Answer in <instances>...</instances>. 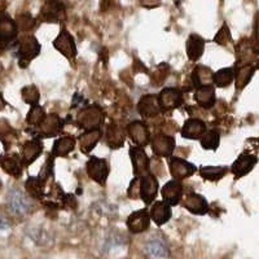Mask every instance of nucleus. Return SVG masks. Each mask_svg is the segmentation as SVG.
Here are the masks:
<instances>
[{
  "mask_svg": "<svg viewBox=\"0 0 259 259\" xmlns=\"http://www.w3.org/2000/svg\"><path fill=\"white\" fill-rule=\"evenodd\" d=\"M15 46L17 48L16 57L18 59V65L21 68H26L40 53V45L34 35H24L17 38Z\"/></svg>",
  "mask_w": 259,
  "mask_h": 259,
  "instance_id": "obj_1",
  "label": "nucleus"
},
{
  "mask_svg": "<svg viewBox=\"0 0 259 259\" xmlns=\"http://www.w3.org/2000/svg\"><path fill=\"white\" fill-rule=\"evenodd\" d=\"M39 22L47 24H62L66 21V7L62 0H45V4L40 8Z\"/></svg>",
  "mask_w": 259,
  "mask_h": 259,
  "instance_id": "obj_2",
  "label": "nucleus"
},
{
  "mask_svg": "<svg viewBox=\"0 0 259 259\" xmlns=\"http://www.w3.org/2000/svg\"><path fill=\"white\" fill-rule=\"evenodd\" d=\"M236 57L237 60H236L235 66L255 65V62L259 61V45L255 39H241L236 47Z\"/></svg>",
  "mask_w": 259,
  "mask_h": 259,
  "instance_id": "obj_3",
  "label": "nucleus"
},
{
  "mask_svg": "<svg viewBox=\"0 0 259 259\" xmlns=\"http://www.w3.org/2000/svg\"><path fill=\"white\" fill-rule=\"evenodd\" d=\"M29 197V194L26 196L17 187L9 189L8 194H7V206H8L9 211L17 217H24V215L29 214L32 209Z\"/></svg>",
  "mask_w": 259,
  "mask_h": 259,
  "instance_id": "obj_4",
  "label": "nucleus"
},
{
  "mask_svg": "<svg viewBox=\"0 0 259 259\" xmlns=\"http://www.w3.org/2000/svg\"><path fill=\"white\" fill-rule=\"evenodd\" d=\"M18 36V27L16 20L8 13H0V51L15 46Z\"/></svg>",
  "mask_w": 259,
  "mask_h": 259,
  "instance_id": "obj_5",
  "label": "nucleus"
},
{
  "mask_svg": "<svg viewBox=\"0 0 259 259\" xmlns=\"http://www.w3.org/2000/svg\"><path fill=\"white\" fill-rule=\"evenodd\" d=\"M65 126V121H62L61 118L57 114H47L45 118V121L41 122L38 127L34 128L32 135L35 136V139H43V138H53V136L59 135L62 133Z\"/></svg>",
  "mask_w": 259,
  "mask_h": 259,
  "instance_id": "obj_6",
  "label": "nucleus"
},
{
  "mask_svg": "<svg viewBox=\"0 0 259 259\" xmlns=\"http://www.w3.org/2000/svg\"><path fill=\"white\" fill-rule=\"evenodd\" d=\"M104 121L103 110L97 105L87 106L83 108L78 114V126L83 130H95L100 128Z\"/></svg>",
  "mask_w": 259,
  "mask_h": 259,
  "instance_id": "obj_7",
  "label": "nucleus"
},
{
  "mask_svg": "<svg viewBox=\"0 0 259 259\" xmlns=\"http://www.w3.org/2000/svg\"><path fill=\"white\" fill-rule=\"evenodd\" d=\"M87 174L97 184L105 186L106 179L109 177V166H108V162L103 158L90 157L89 162H87Z\"/></svg>",
  "mask_w": 259,
  "mask_h": 259,
  "instance_id": "obj_8",
  "label": "nucleus"
},
{
  "mask_svg": "<svg viewBox=\"0 0 259 259\" xmlns=\"http://www.w3.org/2000/svg\"><path fill=\"white\" fill-rule=\"evenodd\" d=\"M130 157L133 161L134 175L136 178H140L143 175H147L150 172V159L144 152L143 147H131L130 148Z\"/></svg>",
  "mask_w": 259,
  "mask_h": 259,
  "instance_id": "obj_9",
  "label": "nucleus"
},
{
  "mask_svg": "<svg viewBox=\"0 0 259 259\" xmlns=\"http://www.w3.org/2000/svg\"><path fill=\"white\" fill-rule=\"evenodd\" d=\"M168 167L172 179L177 180L187 179L197 171V167L193 163L179 157H168Z\"/></svg>",
  "mask_w": 259,
  "mask_h": 259,
  "instance_id": "obj_10",
  "label": "nucleus"
},
{
  "mask_svg": "<svg viewBox=\"0 0 259 259\" xmlns=\"http://www.w3.org/2000/svg\"><path fill=\"white\" fill-rule=\"evenodd\" d=\"M175 139L165 134H157L150 139V147L157 157H170L175 149Z\"/></svg>",
  "mask_w": 259,
  "mask_h": 259,
  "instance_id": "obj_11",
  "label": "nucleus"
},
{
  "mask_svg": "<svg viewBox=\"0 0 259 259\" xmlns=\"http://www.w3.org/2000/svg\"><path fill=\"white\" fill-rule=\"evenodd\" d=\"M140 182V198L145 205H152L158 194V182L153 174H147L139 178Z\"/></svg>",
  "mask_w": 259,
  "mask_h": 259,
  "instance_id": "obj_12",
  "label": "nucleus"
},
{
  "mask_svg": "<svg viewBox=\"0 0 259 259\" xmlns=\"http://www.w3.org/2000/svg\"><path fill=\"white\" fill-rule=\"evenodd\" d=\"M53 46L66 59H74V57L77 56V46H75V41H74V38L66 29H61L57 38L53 40Z\"/></svg>",
  "mask_w": 259,
  "mask_h": 259,
  "instance_id": "obj_13",
  "label": "nucleus"
},
{
  "mask_svg": "<svg viewBox=\"0 0 259 259\" xmlns=\"http://www.w3.org/2000/svg\"><path fill=\"white\" fill-rule=\"evenodd\" d=\"M258 163V157L255 154L251 153H242L240 154L236 161L233 162L232 167H231V171H232L233 177L236 179H240V178L245 177L249 172H251L255 165Z\"/></svg>",
  "mask_w": 259,
  "mask_h": 259,
  "instance_id": "obj_14",
  "label": "nucleus"
},
{
  "mask_svg": "<svg viewBox=\"0 0 259 259\" xmlns=\"http://www.w3.org/2000/svg\"><path fill=\"white\" fill-rule=\"evenodd\" d=\"M158 104L161 110H172L183 104V94L177 89L162 90L158 95Z\"/></svg>",
  "mask_w": 259,
  "mask_h": 259,
  "instance_id": "obj_15",
  "label": "nucleus"
},
{
  "mask_svg": "<svg viewBox=\"0 0 259 259\" xmlns=\"http://www.w3.org/2000/svg\"><path fill=\"white\" fill-rule=\"evenodd\" d=\"M183 206L194 215H205L209 211V202L203 196L198 193H187L183 198Z\"/></svg>",
  "mask_w": 259,
  "mask_h": 259,
  "instance_id": "obj_16",
  "label": "nucleus"
},
{
  "mask_svg": "<svg viewBox=\"0 0 259 259\" xmlns=\"http://www.w3.org/2000/svg\"><path fill=\"white\" fill-rule=\"evenodd\" d=\"M127 133H128L130 139L133 143L138 147L148 145L150 143V133L148 127L145 126L144 122L142 121H134L127 126Z\"/></svg>",
  "mask_w": 259,
  "mask_h": 259,
  "instance_id": "obj_17",
  "label": "nucleus"
},
{
  "mask_svg": "<svg viewBox=\"0 0 259 259\" xmlns=\"http://www.w3.org/2000/svg\"><path fill=\"white\" fill-rule=\"evenodd\" d=\"M127 228L131 233H142L149 228L150 215L147 209L138 210L130 215L126 222Z\"/></svg>",
  "mask_w": 259,
  "mask_h": 259,
  "instance_id": "obj_18",
  "label": "nucleus"
},
{
  "mask_svg": "<svg viewBox=\"0 0 259 259\" xmlns=\"http://www.w3.org/2000/svg\"><path fill=\"white\" fill-rule=\"evenodd\" d=\"M162 197L170 206H177L183 198V184L180 180L172 179L166 183L162 188Z\"/></svg>",
  "mask_w": 259,
  "mask_h": 259,
  "instance_id": "obj_19",
  "label": "nucleus"
},
{
  "mask_svg": "<svg viewBox=\"0 0 259 259\" xmlns=\"http://www.w3.org/2000/svg\"><path fill=\"white\" fill-rule=\"evenodd\" d=\"M41 152H43V143L40 142V139H34L25 143L21 153L24 166H30L32 162H35L41 156Z\"/></svg>",
  "mask_w": 259,
  "mask_h": 259,
  "instance_id": "obj_20",
  "label": "nucleus"
},
{
  "mask_svg": "<svg viewBox=\"0 0 259 259\" xmlns=\"http://www.w3.org/2000/svg\"><path fill=\"white\" fill-rule=\"evenodd\" d=\"M138 110L140 115L145 118L156 117L161 112L158 104V96L157 95H145V96H143L138 104Z\"/></svg>",
  "mask_w": 259,
  "mask_h": 259,
  "instance_id": "obj_21",
  "label": "nucleus"
},
{
  "mask_svg": "<svg viewBox=\"0 0 259 259\" xmlns=\"http://www.w3.org/2000/svg\"><path fill=\"white\" fill-rule=\"evenodd\" d=\"M0 166L6 171L7 174H9L13 178H21L22 175V168H24V163H22V159L21 156L13 153V154H7L2 158L0 161Z\"/></svg>",
  "mask_w": 259,
  "mask_h": 259,
  "instance_id": "obj_22",
  "label": "nucleus"
},
{
  "mask_svg": "<svg viewBox=\"0 0 259 259\" xmlns=\"http://www.w3.org/2000/svg\"><path fill=\"white\" fill-rule=\"evenodd\" d=\"M205 133H206V124L198 118H191V119L186 121L182 128L183 138L192 139V140L201 139V136Z\"/></svg>",
  "mask_w": 259,
  "mask_h": 259,
  "instance_id": "obj_23",
  "label": "nucleus"
},
{
  "mask_svg": "<svg viewBox=\"0 0 259 259\" xmlns=\"http://www.w3.org/2000/svg\"><path fill=\"white\" fill-rule=\"evenodd\" d=\"M150 219L157 224V226H162V224L167 223L171 218V206L165 201H158L154 202L150 207Z\"/></svg>",
  "mask_w": 259,
  "mask_h": 259,
  "instance_id": "obj_24",
  "label": "nucleus"
},
{
  "mask_svg": "<svg viewBox=\"0 0 259 259\" xmlns=\"http://www.w3.org/2000/svg\"><path fill=\"white\" fill-rule=\"evenodd\" d=\"M194 99H196V101H197V104L201 108L210 109V108L214 106L215 100H217V97H215V87L212 84L202 85V87L196 90Z\"/></svg>",
  "mask_w": 259,
  "mask_h": 259,
  "instance_id": "obj_25",
  "label": "nucleus"
},
{
  "mask_svg": "<svg viewBox=\"0 0 259 259\" xmlns=\"http://www.w3.org/2000/svg\"><path fill=\"white\" fill-rule=\"evenodd\" d=\"M103 131L101 128L87 130L79 136V147L83 153H90L92 149L100 142Z\"/></svg>",
  "mask_w": 259,
  "mask_h": 259,
  "instance_id": "obj_26",
  "label": "nucleus"
},
{
  "mask_svg": "<svg viewBox=\"0 0 259 259\" xmlns=\"http://www.w3.org/2000/svg\"><path fill=\"white\" fill-rule=\"evenodd\" d=\"M256 71L255 65H245V66H235V82L236 89L241 91L245 89L253 78Z\"/></svg>",
  "mask_w": 259,
  "mask_h": 259,
  "instance_id": "obj_27",
  "label": "nucleus"
},
{
  "mask_svg": "<svg viewBox=\"0 0 259 259\" xmlns=\"http://www.w3.org/2000/svg\"><path fill=\"white\" fill-rule=\"evenodd\" d=\"M205 51V40L197 34H191L187 40V55L191 61H197L201 59Z\"/></svg>",
  "mask_w": 259,
  "mask_h": 259,
  "instance_id": "obj_28",
  "label": "nucleus"
},
{
  "mask_svg": "<svg viewBox=\"0 0 259 259\" xmlns=\"http://www.w3.org/2000/svg\"><path fill=\"white\" fill-rule=\"evenodd\" d=\"M46 183L47 182L39 175L38 177H30L25 183L26 193L35 200H41L46 194Z\"/></svg>",
  "mask_w": 259,
  "mask_h": 259,
  "instance_id": "obj_29",
  "label": "nucleus"
},
{
  "mask_svg": "<svg viewBox=\"0 0 259 259\" xmlns=\"http://www.w3.org/2000/svg\"><path fill=\"white\" fill-rule=\"evenodd\" d=\"M212 75H214V71L211 69L200 65L192 73V84L196 90L202 87V85L212 84Z\"/></svg>",
  "mask_w": 259,
  "mask_h": 259,
  "instance_id": "obj_30",
  "label": "nucleus"
},
{
  "mask_svg": "<svg viewBox=\"0 0 259 259\" xmlns=\"http://www.w3.org/2000/svg\"><path fill=\"white\" fill-rule=\"evenodd\" d=\"M77 144V140L73 136H64V138L57 139L56 142L53 143L52 147V156L53 157H65L70 152H73L74 148Z\"/></svg>",
  "mask_w": 259,
  "mask_h": 259,
  "instance_id": "obj_31",
  "label": "nucleus"
},
{
  "mask_svg": "<svg viewBox=\"0 0 259 259\" xmlns=\"http://www.w3.org/2000/svg\"><path fill=\"white\" fill-rule=\"evenodd\" d=\"M233 80H235V68H223L215 71L212 75V83L218 89H226L232 84Z\"/></svg>",
  "mask_w": 259,
  "mask_h": 259,
  "instance_id": "obj_32",
  "label": "nucleus"
},
{
  "mask_svg": "<svg viewBox=\"0 0 259 259\" xmlns=\"http://www.w3.org/2000/svg\"><path fill=\"white\" fill-rule=\"evenodd\" d=\"M228 172L227 166H202L200 168V175L202 179L209 182H219Z\"/></svg>",
  "mask_w": 259,
  "mask_h": 259,
  "instance_id": "obj_33",
  "label": "nucleus"
},
{
  "mask_svg": "<svg viewBox=\"0 0 259 259\" xmlns=\"http://www.w3.org/2000/svg\"><path fill=\"white\" fill-rule=\"evenodd\" d=\"M124 135L122 128L117 124H109L106 128V144L112 149H118L123 145Z\"/></svg>",
  "mask_w": 259,
  "mask_h": 259,
  "instance_id": "obj_34",
  "label": "nucleus"
},
{
  "mask_svg": "<svg viewBox=\"0 0 259 259\" xmlns=\"http://www.w3.org/2000/svg\"><path fill=\"white\" fill-rule=\"evenodd\" d=\"M201 147L205 150H217L221 143V133L218 130H209L206 133L201 136Z\"/></svg>",
  "mask_w": 259,
  "mask_h": 259,
  "instance_id": "obj_35",
  "label": "nucleus"
},
{
  "mask_svg": "<svg viewBox=\"0 0 259 259\" xmlns=\"http://www.w3.org/2000/svg\"><path fill=\"white\" fill-rule=\"evenodd\" d=\"M145 249H147L148 254H149L150 256H153V258L163 259L168 256L167 246L165 245V242H162L161 240L158 239L150 240L147 244V246H145Z\"/></svg>",
  "mask_w": 259,
  "mask_h": 259,
  "instance_id": "obj_36",
  "label": "nucleus"
},
{
  "mask_svg": "<svg viewBox=\"0 0 259 259\" xmlns=\"http://www.w3.org/2000/svg\"><path fill=\"white\" fill-rule=\"evenodd\" d=\"M46 115L47 114H46L45 109L36 104V105L31 106V109H30L29 114H27L26 117V122L32 127V128H35V127H38L41 122L45 121Z\"/></svg>",
  "mask_w": 259,
  "mask_h": 259,
  "instance_id": "obj_37",
  "label": "nucleus"
},
{
  "mask_svg": "<svg viewBox=\"0 0 259 259\" xmlns=\"http://www.w3.org/2000/svg\"><path fill=\"white\" fill-rule=\"evenodd\" d=\"M16 24H17L18 31H30V30L35 29L36 25H38V21L36 18L32 17L30 13H21L16 18Z\"/></svg>",
  "mask_w": 259,
  "mask_h": 259,
  "instance_id": "obj_38",
  "label": "nucleus"
},
{
  "mask_svg": "<svg viewBox=\"0 0 259 259\" xmlns=\"http://www.w3.org/2000/svg\"><path fill=\"white\" fill-rule=\"evenodd\" d=\"M21 95H22V99H24L25 103L29 104V105L32 106L36 105V104L39 103V97H40V95H39V90L36 89L34 84L24 87Z\"/></svg>",
  "mask_w": 259,
  "mask_h": 259,
  "instance_id": "obj_39",
  "label": "nucleus"
},
{
  "mask_svg": "<svg viewBox=\"0 0 259 259\" xmlns=\"http://www.w3.org/2000/svg\"><path fill=\"white\" fill-rule=\"evenodd\" d=\"M214 41L219 46H227L228 43H231V41H232V35H231V31H230V27H228V25L227 24L222 25L221 30H219V31L217 32V35H215Z\"/></svg>",
  "mask_w": 259,
  "mask_h": 259,
  "instance_id": "obj_40",
  "label": "nucleus"
},
{
  "mask_svg": "<svg viewBox=\"0 0 259 259\" xmlns=\"http://www.w3.org/2000/svg\"><path fill=\"white\" fill-rule=\"evenodd\" d=\"M13 130L9 126V123L4 119H0V140L3 143H12L13 138Z\"/></svg>",
  "mask_w": 259,
  "mask_h": 259,
  "instance_id": "obj_41",
  "label": "nucleus"
},
{
  "mask_svg": "<svg viewBox=\"0 0 259 259\" xmlns=\"http://www.w3.org/2000/svg\"><path fill=\"white\" fill-rule=\"evenodd\" d=\"M53 158H55V157H53L52 154L47 157V161H46L45 166L41 167L40 174H39V177L43 178L46 182H48V179L53 177V170H55V163H53Z\"/></svg>",
  "mask_w": 259,
  "mask_h": 259,
  "instance_id": "obj_42",
  "label": "nucleus"
},
{
  "mask_svg": "<svg viewBox=\"0 0 259 259\" xmlns=\"http://www.w3.org/2000/svg\"><path fill=\"white\" fill-rule=\"evenodd\" d=\"M128 197L133 198V200H136V198L140 197V182H139V178L135 177V179L130 184Z\"/></svg>",
  "mask_w": 259,
  "mask_h": 259,
  "instance_id": "obj_43",
  "label": "nucleus"
},
{
  "mask_svg": "<svg viewBox=\"0 0 259 259\" xmlns=\"http://www.w3.org/2000/svg\"><path fill=\"white\" fill-rule=\"evenodd\" d=\"M162 0H140V4L145 8H156L161 4Z\"/></svg>",
  "mask_w": 259,
  "mask_h": 259,
  "instance_id": "obj_44",
  "label": "nucleus"
},
{
  "mask_svg": "<svg viewBox=\"0 0 259 259\" xmlns=\"http://www.w3.org/2000/svg\"><path fill=\"white\" fill-rule=\"evenodd\" d=\"M114 3V0H100V11L101 12H105L110 7L113 6Z\"/></svg>",
  "mask_w": 259,
  "mask_h": 259,
  "instance_id": "obj_45",
  "label": "nucleus"
},
{
  "mask_svg": "<svg viewBox=\"0 0 259 259\" xmlns=\"http://www.w3.org/2000/svg\"><path fill=\"white\" fill-rule=\"evenodd\" d=\"M9 227H11V223H9L8 219L4 217V215L0 214V231L2 230H8Z\"/></svg>",
  "mask_w": 259,
  "mask_h": 259,
  "instance_id": "obj_46",
  "label": "nucleus"
},
{
  "mask_svg": "<svg viewBox=\"0 0 259 259\" xmlns=\"http://www.w3.org/2000/svg\"><path fill=\"white\" fill-rule=\"evenodd\" d=\"M254 31H255V40L259 45V12L255 15V21H254Z\"/></svg>",
  "mask_w": 259,
  "mask_h": 259,
  "instance_id": "obj_47",
  "label": "nucleus"
},
{
  "mask_svg": "<svg viewBox=\"0 0 259 259\" xmlns=\"http://www.w3.org/2000/svg\"><path fill=\"white\" fill-rule=\"evenodd\" d=\"M0 187H2V182H0Z\"/></svg>",
  "mask_w": 259,
  "mask_h": 259,
  "instance_id": "obj_48",
  "label": "nucleus"
},
{
  "mask_svg": "<svg viewBox=\"0 0 259 259\" xmlns=\"http://www.w3.org/2000/svg\"><path fill=\"white\" fill-rule=\"evenodd\" d=\"M0 161H2V156H0Z\"/></svg>",
  "mask_w": 259,
  "mask_h": 259,
  "instance_id": "obj_49",
  "label": "nucleus"
}]
</instances>
